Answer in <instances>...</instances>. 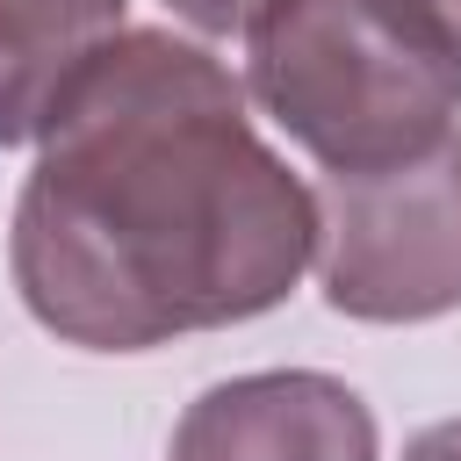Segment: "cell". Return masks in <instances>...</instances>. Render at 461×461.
<instances>
[{
  "label": "cell",
  "mask_w": 461,
  "mask_h": 461,
  "mask_svg": "<svg viewBox=\"0 0 461 461\" xmlns=\"http://www.w3.org/2000/svg\"><path fill=\"white\" fill-rule=\"evenodd\" d=\"M22 310L79 353L252 324L317 267V187L194 36L122 29L50 108L14 194Z\"/></svg>",
  "instance_id": "1"
},
{
  "label": "cell",
  "mask_w": 461,
  "mask_h": 461,
  "mask_svg": "<svg viewBox=\"0 0 461 461\" xmlns=\"http://www.w3.org/2000/svg\"><path fill=\"white\" fill-rule=\"evenodd\" d=\"M245 101L324 173H389L461 130V58L382 0H281L245 36Z\"/></svg>",
  "instance_id": "2"
},
{
  "label": "cell",
  "mask_w": 461,
  "mask_h": 461,
  "mask_svg": "<svg viewBox=\"0 0 461 461\" xmlns=\"http://www.w3.org/2000/svg\"><path fill=\"white\" fill-rule=\"evenodd\" d=\"M317 288L353 324H432L461 310V130L389 173H324Z\"/></svg>",
  "instance_id": "3"
},
{
  "label": "cell",
  "mask_w": 461,
  "mask_h": 461,
  "mask_svg": "<svg viewBox=\"0 0 461 461\" xmlns=\"http://www.w3.org/2000/svg\"><path fill=\"white\" fill-rule=\"evenodd\" d=\"M166 461H382V432L353 382L324 367H259L209 382L180 411Z\"/></svg>",
  "instance_id": "4"
},
{
  "label": "cell",
  "mask_w": 461,
  "mask_h": 461,
  "mask_svg": "<svg viewBox=\"0 0 461 461\" xmlns=\"http://www.w3.org/2000/svg\"><path fill=\"white\" fill-rule=\"evenodd\" d=\"M130 29V0H0V151L36 144L65 86Z\"/></svg>",
  "instance_id": "5"
},
{
  "label": "cell",
  "mask_w": 461,
  "mask_h": 461,
  "mask_svg": "<svg viewBox=\"0 0 461 461\" xmlns=\"http://www.w3.org/2000/svg\"><path fill=\"white\" fill-rule=\"evenodd\" d=\"M194 36H252L281 0H166Z\"/></svg>",
  "instance_id": "6"
},
{
  "label": "cell",
  "mask_w": 461,
  "mask_h": 461,
  "mask_svg": "<svg viewBox=\"0 0 461 461\" xmlns=\"http://www.w3.org/2000/svg\"><path fill=\"white\" fill-rule=\"evenodd\" d=\"M411 36H425L432 50H447V58H461V0H382Z\"/></svg>",
  "instance_id": "7"
},
{
  "label": "cell",
  "mask_w": 461,
  "mask_h": 461,
  "mask_svg": "<svg viewBox=\"0 0 461 461\" xmlns=\"http://www.w3.org/2000/svg\"><path fill=\"white\" fill-rule=\"evenodd\" d=\"M403 461H461V418H439V425H425V432L403 447Z\"/></svg>",
  "instance_id": "8"
}]
</instances>
